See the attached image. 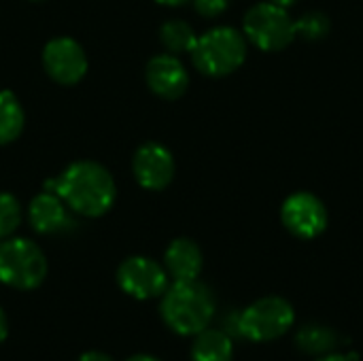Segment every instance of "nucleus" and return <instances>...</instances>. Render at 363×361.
<instances>
[{
	"label": "nucleus",
	"instance_id": "f03ea898",
	"mask_svg": "<svg viewBox=\"0 0 363 361\" xmlns=\"http://www.w3.org/2000/svg\"><path fill=\"white\" fill-rule=\"evenodd\" d=\"M160 315L179 336H196L206 330L215 317L213 291L196 281H174L162 294Z\"/></svg>",
	"mask_w": 363,
	"mask_h": 361
},
{
	"label": "nucleus",
	"instance_id": "9d476101",
	"mask_svg": "<svg viewBox=\"0 0 363 361\" xmlns=\"http://www.w3.org/2000/svg\"><path fill=\"white\" fill-rule=\"evenodd\" d=\"M132 172L140 187L151 191H162L174 179V157L164 145L145 143L134 153Z\"/></svg>",
	"mask_w": 363,
	"mask_h": 361
},
{
	"label": "nucleus",
	"instance_id": "39448f33",
	"mask_svg": "<svg viewBox=\"0 0 363 361\" xmlns=\"http://www.w3.org/2000/svg\"><path fill=\"white\" fill-rule=\"evenodd\" d=\"M294 321V306L285 298H259L251 306L240 311V338L253 343H270L287 334Z\"/></svg>",
	"mask_w": 363,
	"mask_h": 361
},
{
	"label": "nucleus",
	"instance_id": "a878e982",
	"mask_svg": "<svg viewBox=\"0 0 363 361\" xmlns=\"http://www.w3.org/2000/svg\"><path fill=\"white\" fill-rule=\"evenodd\" d=\"M272 4H277V6H283V9H289L296 0H270Z\"/></svg>",
	"mask_w": 363,
	"mask_h": 361
},
{
	"label": "nucleus",
	"instance_id": "f3484780",
	"mask_svg": "<svg viewBox=\"0 0 363 361\" xmlns=\"http://www.w3.org/2000/svg\"><path fill=\"white\" fill-rule=\"evenodd\" d=\"M160 40L168 53H191L198 43V34L187 21L170 19L160 28Z\"/></svg>",
	"mask_w": 363,
	"mask_h": 361
},
{
	"label": "nucleus",
	"instance_id": "dca6fc26",
	"mask_svg": "<svg viewBox=\"0 0 363 361\" xmlns=\"http://www.w3.org/2000/svg\"><path fill=\"white\" fill-rule=\"evenodd\" d=\"M26 123L23 109L17 96L9 89L0 91V145H9L19 138Z\"/></svg>",
	"mask_w": 363,
	"mask_h": 361
},
{
	"label": "nucleus",
	"instance_id": "5701e85b",
	"mask_svg": "<svg viewBox=\"0 0 363 361\" xmlns=\"http://www.w3.org/2000/svg\"><path fill=\"white\" fill-rule=\"evenodd\" d=\"M6 336H9V321H6V315L0 306V345L6 340Z\"/></svg>",
	"mask_w": 363,
	"mask_h": 361
},
{
	"label": "nucleus",
	"instance_id": "aec40b11",
	"mask_svg": "<svg viewBox=\"0 0 363 361\" xmlns=\"http://www.w3.org/2000/svg\"><path fill=\"white\" fill-rule=\"evenodd\" d=\"M191 2L202 17H219L230 6V0H191Z\"/></svg>",
	"mask_w": 363,
	"mask_h": 361
},
{
	"label": "nucleus",
	"instance_id": "4be33fe9",
	"mask_svg": "<svg viewBox=\"0 0 363 361\" xmlns=\"http://www.w3.org/2000/svg\"><path fill=\"white\" fill-rule=\"evenodd\" d=\"M77 361H113V357H108L102 351H87V353H83Z\"/></svg>",
	"mask_w": 363,
	"mask_h": 361
},
{
	"label": "nucleus",
	"instance_id": "393cba45",
	"mask_svg": "<svg viewBox=\"0 0 363 361\" xmlns=\"http://www.w3.org/2000/svg\"><path fill=\"white\" fill-rule=\"evenodd\" d=\"M125 361H160L157 357H153V355H145V353H140V355H132V357H128Z\"/></svg>",
	"mask_w": 363,
	"mask_h": 361
},
{
	"label": "nucleus",
	"instance_id": "f257e3e1",
	"mask_svg": "<svg viewBox=\"0 0 363 361\" xmlns=\"http://www.w3.org/2000/svg\"><path fill=\"white\" fill-rule=\"evenodd\" d=\"M45 189L60 196L72 213L89 219L106 215L117 198L113 174L89 160L74 162L62 174L45 181Z\"/></svg>",
	"mask_w": 363,
	"mask_h": 361
},
{
	"label": "nucleus",
	"instance_id": "7ed1b4c3",
	"mask_svg": "<svg viewBox=\"0 0 363 361\" xmlns=\"http://www.w3.org/2000/svg\"><path fill=\"white\" fill-rule=\"evenodd\" d=\"M247 57L245 36L228 26L213 28L198 36L191 51L194 66L208 77H228L242 66Z\"/></svg>",
	"mask_w": 363,
	"mask_h": 361
},
{
	"label": "nucleus",
	"instance_id": "6ab92c4d",
	"mask_svg": "<svg viewBox=\"0 0 363 361\" xmlns=\"http://www.w3.org/2000/svg\"><path fill=\"white\" fill-rule=\"evenodd\" d=\"M21 223V206L13 194H0V240L13 236Z\"/></svg>",
	"mask_w": 363,
	"mask_h": 361
},
{
	"label": "nucleus",
	"instance_id": "0eeeda50",
	"mask_svg": "<svg viewBox=\"0 0 363 361\" xmlns=\"http://www.w3.org/2000/svg\"><path fill=\"white\" fill-rule=\"evenodd\" d=\"M168 272L162 264L153 262L145 255H134L121 262L117 268V285L123 294L134 300H153L162 298L168 289Z\"/></svg>",
	"mask_w": 363,
	"mask_h": 361
},
{
	"label": "nucleus",
	"instance_id": "f8f14e48",
	"mask_svg": "<svg viewBox=\"0 0 363 361\" xmlns=\"http://www.w3.org/2000/svg\"><path fill=\"white\" fill-rule=\"evenodd\" d=\"M28 221L38 234H57L66 232L74 221L68 213L66 202L53 191H43L32 198L28 206Z\"/></svg>",
	"mask_w": 363,
	"mask_h": 361
},
{
	"label": "nucleus",
	"instance_id": "ddd939ff",
	"mask_svg": "<svg viewBox=\"0 0 363 361\" xmlns=\"http://www.w3.org/2000/svg\"><path fill=\"white\" fill-rule=\"evenodd\" d=\"M202 251L191 238H177L164 253V268L174 281H196L202 272Z\"/></svg>",
	"mask_w": 363,
	"mask_h": 361
},
{
	"label": "nucleus",
	"instance_id": "9b49d317",
	"mask_svg": "<svg viewBox=\"0 0 363 361\" xmlns=\"http://www.w3.org/2000/svg\"><path fill=\"white\" fill-rule=\"evenodd\" d=\"M145 79L149 89L164 100H177L189 87L187 68L174 53H160L151 57L145 70Z\"/></svg>",
	"mask_w": 363,
	"mask_h": 361
},
{
	"label": "nucleus",
	"instance_id": "bb28decb",
	"mask_svg": "<svg viewBox=\"0 0 363 361\" xmlns=\"http://www.w3.org/2000/svg\"><path fill=\"white\" fill-rule=\"evenodd\" d=\"M34 2H38V0H34Z\"/></svg>",
	"mask_w": 363,
	"mask_h": 361
},
{
	"label": "nucleus",
	"instance_id": "a211bd4d",
	"mask_svg": "<svg viewBox=\"0 0 363 361\" xmlns=\"http://www.w3.org/2000/svg\"><path fill=\"white\" fill-rule=\"evenodd\" d=\"M332 21L321 11H308L296 21V36L300 34L304 40H321L330 34Z\"/></svg>",
	"mask_w": 363,
	"mask_h": 361
},
{
	"label": "nucleus",
	"instance_id": "2eb2a0df",
	"mask_svg": "<svg viewBox=\"0 0 363 361\" xmlns=\"http://www.w3.org/2000/svg\"><path fill=\"white\" fill-rule=\"evenodd\" d=\"M296 345L306 355H328L338 349V334L336 330L321 326V323H306L296 334Z\"/></svg>",
	"mask_w": 363,
	"mask_h": 361
},
{
	"label": "nucleus",
	"instance_id": "6e6552de",
	"mask_svg": "<svg viewBox=\"0 0 363 361\" xmlns=\"http://www.w3.org/2000/svg\"><path fill=\"white\" fill-rule=\"evenodd\" d=\"M281 221L296 238L311 240L325 232L328 209L317 196L308 191H298L283 202Z\"/></svg>",
	"mask_w": 363,
	"mask_h": 361
},
{
	"label": "nucleus",
	"instance_id": "1a4fd4ad",
	"mask_svg": "<svg viewBox=\"0 0 363 361\" xmlns=\"http://www.w3.org/2000/svg\"><path fill=\"white\" fill-rule=\"evenodd\" d=\"M43 68L60 85H74L87 72V55L70 36H57L43 49Z\"/></svg>",
	"mask_w": 363,
	"mask_h": 361
},
{
	"label": "nucleus",
	"instance_id": "b1692460",
	"mask_svg": "<svg viewBox=\"0 0 363 361\" xmlns=\"http://www.w3.org/2000/svg\"><path fill=\"white\" fill-rule=\"evenodd\" d=\"M155 2H160V4H164V6H183V4H187L189 0H155Z\"/></svg>",
	"mask_w": 363,
	"mask_h": 361
},
{
	"label": "nucleus",
	"instance_id": "4468645a",
	"mask_svg": "<svg viewBox=\"0 0 363 361\" xmlns=\"http://www.w3.org/2000/svg\"><path fill=\"white\" fill-rule=\"evenodd\" d=\"M234 343L223 330L206 328L196 334L191 345V361H232Z\"/></svg>",
	"mask_w": 363,
	"mask_h": 361
},
{
	"label": "nucleus",
	"instance_id": "412c9836",
	"mask_svg": "<svg viewBox=\"0 0 363 361\" xmlns=\"http://www.w3.org/2000/svg\"><path fill=\"white\" fill-rule=\"evenodd\" d=\"M317 361H359V355L357 353H328V355H321Z\"/></svg>",
	"mask_w": 363,
	"mask_h": 361
},
{
	"label": "nucleus",
	"instance_id": "423d86ee",
	"mask_svg": "<svg viewBox=\"0 0 363 361\" xmlns=\"http://www.w3.org/2000/svg\"><path fill=\"white\" fill-rule=\"evenodd\" d=\"M245 36L262 51H281L296 38V21L287 9L262 2L245 15Z\"/></svg>",
	"mask_w": 363,
	"mask_h": 361
},
{
	"label": "nucleus",
	"instance_id": "20e7f679",
	"mask_svg": "<svg viewBox=\"0 0 363 361\" xmlns=\"http://www.w3.org/2000/svg\"><path fill=\"white\" fill-rule=\"evenodd\" d=\"M47 279V257L40 247L28 238L9 236L0 240V283L17 289L32 291Z\"/></svg>",
	"mask_w": 363,
	"mask_h": 361
}]
</instances>
